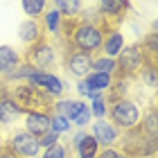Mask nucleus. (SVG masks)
<instances>
[{
    "label": "nucleus",
    "instance_id": "1",
    "mask_svg": "<svg viewBox=\"0 0 158 158\" xmlns=\"http://www.w3.org/2000/svg\"><path fill=\"white\" fill-rule=\"evenodd\" d=\"M106 113H109V122L120 131L138 127L142 120L140 104L131 97H109L106 99Z\"/></svg>",
    "mask_w": 158,
    "mask_h": 158
},
{
    "label": "nucleus",
    "instance_id": "2",
    "mask_svg": "<svg viewBox=\"0 0 158 158\" xmlns=\"http://www.w3.org/2000/svg\"><path fill=\"white\" fill-rule=\"evenodd\" d=\"M7 95H9L25 113L27 111H48V113H52L54 99L50 95H45L41 88H36V86H32L27 81L9 86V88H7Z\"/></svg>",
    "mask_w": 158,
    "mask_h": 158
},
{
    "label": "nucleus",
    "instance_id": "3",
    "mask_svg": "<svg viewBox=\"0 0 158 158\" xmlns=\"http://www.w3.org/2000/svg\"><path fill=\"white\" fill-rule=\"evenodd\" d=\"M120 152H124L129 158H135V156H156V149H158V138H149V135L138 127L133 129H127V131L120 133Z\"/></svg>",
    "mask_w": 158,
    "mask_h": 158
},
{
    "label": "nucleus",
    "instance_id": "4",
    "mask_svg": "<svg viewBox=\"0 0 158 158\" xmlns=\"http://www.w3.org/2000/svg\"><path fill=\"white\" fill-rule=\"evenodd\" d=\"M147 56L145 48L140 43H131V45H124L122 52L115 56V75L113 77H122V79H133L138 77V73L142 70V66L147 63Z\"/></svg>",
    "mask_w": 158,
    "mask_h": 158
},
{
    "label": "nucleus",
    "instance_id": "5",
    "mask_svg": "<svg viewBox=\"0 0 158 158\" xmlns=\"http://www.w3.org/2000/svg\"><path fill=\"white\" fill-rule=\"evenodd\" d=\"M56 61H59V52L50 41L41 39L32 45H27L25 54H23V63H27L34 70H43V73H54Z\"/></svg>",
    "mask_w": 158,
    "mask_h": 158
},
{
    "label": "nucleus",
    "instance_id": "6",
    "mask_svg": "<svg viewBox=\"0 0 158 158\" xmlns=\"http://www.w3.org/2000/svg\"><path fill=\"white\" fill-rule=\"evenodd\" d=\"M14 158H39L41 154V142L36 135L27 131H16L9 135V140L2 145Z\"/></svg>",
    "mask_w": 158,
    "mask_h": 158
},
{
    "label": "nucleus",
    "instance_id": "7",
    "mask_svg": "<svg viewBox=\"0 0 158 158\" xmlns=\"http://www.w3.org/2000/svg\"><path fill=\"white\" fill-rule=\"evenodd\" d=\"M131 11V2L129 0H97V14L106 25H118L127 18Z\"/></svg>",
    "mask_w": 158,
    "mask_h": 158
},
{
    "label": "nucleus",
    "instance_id": "8",
    "mask_svg": "<svg viewBox=\"0 0 158 158\" xmlns=\"http://www.w3.org/2000/svg\"><path fill=\"white\" fill-rule=\"evenodd\" d=\"M27 84L41 88L45 95H50L52 99H61L63 95V81L54 73H43V70H32L27 75Z\"/></svg>",
    "mask_w": 158,
    "mask_h": 158
},
{
    "label": "nucleus",
    "instance_id": "9",
    "mask_svg": "<svg viewBox=\"0 0 158 158\" xmlns=\"http://www.w3.org/2000/svg\"><path fill=\"white\" fill-rule=\"evenodd\" d=\"M63 68L70 77H77V79H84L86 75L90 73V54H84L79 50H70V48H63Z\"/></svg>",
    "mask_w": 158,
    "mask_h": 158
},
{
    "label": "nucleus",
    "instance_id": "10",
    "mask_svg": "<svg viewBox=\"0 0 158 158\" xmlns=\"http://www.w3.org/2000/svg\"><path fill=\"white\" fill-rule=\"evenodd\" d=\"M23 109L7 95V88H0V127H11L23 118Z\"/></svg>",
    "mask_w": 158,
    "mask_h": 158
},
{
    "label": "nucleus",
    "instance_id": "11",
    "mask_svg": "<svg viewBox=\"0 0 158 158\" xmlns=\"http://www.w3.org/2000/svg\"><path fill=\"white\" fill-rule=\"evenodd\" d=\"M120 129H115L111 124L109 120H97L95 124H93V138L97 140V145L99 147H113L118 142V138H120Z\"/></svg>",
    "mask_w": 158,
    "mask_h": 158
},
{
    "label": "nucleus",
    "instance_id": "12",
    "mask_svg": "<svg viewBox=\"0 0 158 158\" xmlns=\"http://www.w3.org/2000/svg\"><path fill=\"white\" fill-rule=\"evenodd\" d=\"M50 115L52 113H48V111H27V113H23L25 131L39 138L41 133H45L50 129Z\"/></svg>",
    "mask_w": 158,
    "mask_h": 158
},
{
    "label": "nucleus",
    "instance_id": "13",
    "mask_svg": "<svg viewBox=\"0 0 158 158\" xmlns=\"http://www.w3.org/2000/svg\"><path fill=\"white\" fill-rule=\"evenodd\" d=\"M122 48H124V36H122V32L118 27H106L104 32V41H102V50L99 52H104V56H109V59H115V56L122 52Z\"/></svg>",
    "mask_w": 158,
    "mask_h": 158
},
{
    "label": "nucleus",
    "instance_id": "14",
    "mask_svg": "<svg viewBox=\"0 0 158 158\" xmlns=\"http://www.w3.org/2000/svg\"><path fill=\"white\" fill-rule=\"evenodd\" d=\"M18 36H20V41H23L25 45H32V43L45 39V32H43V27H41V20H34V18L23 20L20 27H18Z\"/></svg>",
    "mask_w": 158,
    "mask_h": 158
},
{
    "label": "nucleus",
    "instance_id": "15",
    "mask_svg": "<svg viewBox=\"0 0 158 158\" xmlns=\"http://www.w3.org/2000/svg\"><path fill=\"white\" fill-rule=\"evenodd\" d=\"M20 63H23V54L11 45H0V75L14 73Z\"/></svg>",
    "mask_w": 158,
    "mask_h": 158
},
{
    "label": "nucleus",
    "instance_id": "16",
    "mask_svg": "<svg viewBox=\"0 0 158 158\" xmlns=\"http://www.w3.org/2000/svg\"><path fill=\"white\" fill-rule=\"evenodd\" d=\"M41 27H43V32H45V34H52V36L59 39L61 27H63V16L56 9H48L41 16Z\"/></svg>",
    "mask_w": 158,
    "mask_h": 158
},
{
    "label": "nucleus",
    "instance_id": "17",
    "mask_svg": "<svg viewBox=\"0 0 158 158\" xmlns=\"http://www.w3.org/2000/svg\"><path fill=\"white\" fill-rule=\"evenodd\" d=\"M52 5H54L52 9H56L63 18H79L84 9L81 0H52Z\"/></svg>",
    "mask_w": 158,
    "mask_h": 158
},
{
    "label": "nucleus",
    "instance_id": "18",
    "mask_svg": "<svg viewBox=\"0 0 158 158\" xmlns=\"http://www.w3.org/2000/svg\"><path fill=\"white\" fill-rule=\"evenodd\" d=\"M84 81L86 86H88V90H109L111 88V84H113V77L111 75H106V73H88L84 77Z\"/></svg>",
    "mask_w": 158,
    "mask_h": 158
},
{
    "label": "nucleus",
    "instance_id": "19",
    "mask_svg": "<svg viewBox=\"0 0 158 158\" xmlns=\"http://www.w3.org/2000/svg\"><path fill=\"white\" fill-rule=\"evenodd\" d=\"M75 152H77L79 158H95L97 152H99V145H97V140L93 138L88 131H86V135L79 140V145L75 147Z\"/></svg>",
    "mask_w": 158,
    "mask_h": 158
},
{
    "label": "nucleus",
    "instance_id": "20",
    "mask_svg": "<svg viewBox=\"0 0 158 158\" xmlns=\"http://www.w3.org/2000/svg\"><path fill=\"white\" fill-rule=\"evenodd\" d=\"M90 73H106V75H115V59H109L104 54H93L90 56Z\"/></svg>",
    "mask_w": 158,
    "mask_h": 158
},
{
    "label": "nucleus",
    "instance_id": "21",
    "mask_svg": "<svg viewBox=\"0 0 158 158\" xmlns=\"http://www.w3.org/2000/svg\"><path fill=\"white\" fill-rule=\"evenodd\" d=\"M23 2V11L27 14V18L41 20V16L48 11V0H20Z\"/></svg>",
    "mask_w": 158,
    "mask_h": 158
},
{
    "label": "nucleus",
    "instance_id": "22",
    "mask_svg": "<svg viewBox=\"0 0 158 158\" xmlns=\"http://www.w3.org/2000/svg\"><path fill=\"white\" fill-rule=\"evenodd\" d=\"M140 129L145 131L149 138H158V113H156V106L147 111V115L140 120Z\"/></svg>",
    "mask_w": 158,
    "mask_h": 158
},
{
    "label": "nucleus",
    "instance_id": "23",
    "mask_svg": "<svg viewBox=\"0 0 158 158\" xmlns=\"http://www.w3.org/2000/svg\"><path fill=\"white\" fill-rule=\"evenodd\" d=\"M138 77L145 81L147 86H156V59H147V63L142 66V70L138 73Z\"/></svg>",
    "mask_w": 158,
    "mask_h": 158
},
{
    "label": "nucleus",
    "instance_id": "24",
    "mask_svg": "<svg viewBox=\"0 0 158 158\" xmlns=\"http://www.w3.org/2000/svg\"><path fill=\"white\" fill-rule=\"evenodd\" d=\"M50 129L56 133H66V131H70V120L59 115V113H52L50 115Z\"/></svg>",
    "mask_w": 158,
    "mask_h": 158
},
{
    "label": "nucleus",
    "instance_id": "25",
    "mask_svg": "<svg viewBox=\"0 0 158 158\" xmlns=\"http://www.w3.org/2000/svg\"><path fill=\"white\" fill-rule=\"evenodd\" d=\"M68 147L66 145H61V142H56V145L52 147H45V152H43L41 158H68Z\"/></svg>",
    "mask_w": 158,
    "mask_h": 158
},
{
    "label": "nucleus",
    "instance_id": "26",
    "mask_svg": "<svg viewBox=\"0 0 158 158\" xmlns=\"http://www.w3.org/2000/svg\"><path fill=\"white\" fill-rule=\"evenodd\" d=\"M90 115H95L99 120L106 118V99L99 97V99H93V106H90Z\"/></svg>",
    "mask_w": 158,
    "mask_h": 158
},
{
    "label": "nucleus",
    "instance_id": "27",
    "mask_svg": "<svg viewBox=\"0 0 158 158\" xmlns=\"http://www.w3.org/2000/svg\"><path fill=\"white\" fill-rule=\"evenodd\" d=\"M39 142H41V147H52V145H56V142H59V133L52 131V129H48L45 133L39 135Z\"/></svg>",
    "mask_w": 158,
    "mask_h": 158
},
{
    "label": "nucleus",
    "instance_id": "28",
    "mask_svg": "<svg viewBox=\"0 0 158 158\" xmlns=\"http://www.w3.org/2000/svg\"><path fill=\"white\" fill-rule=\"evenodd\" d=\"M95 158H129V156L124 152H120V149H115V147H102Z\"/></svg>",
    "mask_w": 158,
    "mask_h": 158
},
{
    "label": "nucleus",
    "instance_id": "29",
    "mask_svg": "<svg viewBox=\"0 0 158 158\" xmlns=\"http://www.w3.org/2000/svg\"><path fill=\"white\" fill-rule=\"evenodd\" d=\"M90 109H88V106H86V109L81 111V113H79V115H77V120L73 122V124H77V127H86V124H88V122H90Z\"/></svg>",
    "mask_w": 158,
    "mask_h": 158
},
{
    "label": "nucleus",
    "instance_id": "30",
    "mask_svg": "<svg viewBox=\"0 0 158 158\" xmlns=\"http://www.w3.org/2000/svg\"><path fill=\"white\" fill-rule=\"evenodd\" d=\"M77 90H79V95H81V97H88V93H90L84 79H79V84H77Z\"/></svg>",
    "mask_w": 158,
    "mask_h": 158
},
{
    "label": "nucleus",
    "instance_id": "31",
    "mask_svg": "<svg viewBox=\"0 0 158 158\" xmlns=\"http://www.w3.org/2000/svg\"><path fill=\"white\" fill-rule=\"evenodd\" d=\"M0 158H14V156H11L9 152H7V149H5L2 145H0Z\"/></svg>",
    "mask_w": 158,
    "mask_h": 158
},
{
    "label": "nucleus",
    "instance_id": "32",
    "mask_svg": "<svg viewBox=\"0 0 158 158\" xmlns=\"http://www.w3.org/2000/svg\"><path fill=\"white\" fill-rule=\"evenodd\" d=\"M135 158H156V156H135Z\"/></svg>",
    "mask_w": 158,
    "mask_h": 158
},
{
    "label": "nucleus",
    "instance_id": "33",
    "mask_svg": "<svg viewBox=\"0 0 158 158\" xmlns=\"http://www.w3.org/2000/svg\"><path fill=\"white\" fill-rule=\"evenodd\" d=\"M0 131H2V127H0Z\"/></svg>",
    "mask_w": 158,
    "mask_h": 158
}]
</instances>
